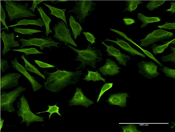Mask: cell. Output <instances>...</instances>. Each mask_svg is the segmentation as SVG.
Returning <instances> with one entry per match:
<instances>
[{
	"label": "cell",
	"instance_id": "6da1fadb",
	"mask_svg": "<svg viewBox=\"0 0 175 132\" xmlns=\"http://www.w3.org/2000/svg\"><path fill=\"white\" fill-rule=\"evenodd\" d=\"M44 72L47 77L44 87L53 93L58 92L69 85H75L83 73L81 70L72 72L59 70L54 72Z\"/></svg>",
	"mask_w": 175,
	"mask_h": 132
},
{
	"label": "cell",
	"instance_id": "7a4b0ae2",
	"mask_svg": "<svg viewBox=\"0 0 175 132\" xmlns=\"http://www.w3.org/2000/svg\"><path fill=\"white\" fill-rule=\"evenodd\" d=\"M65 45L75 51L78 55L74 60L81 62V64L76 70L80 68H84L86 65L91 66L95 69L97 63L100 62L102 59V55L101 51L91 46L90 44L86 49L79 50L67 44Z\"/></svg>",
	"mask_w": 175,
	"mask_h": 132
},
{
	"label": "cell",
	"instance_id": "3957f363",
	"mask_svg": "<svg viewBox=\"0 0 175 132\" xmlns=\"http://www.w3.org/2000/svg\"><path fill=\"white\" fill-rule=\"evenodd\" d=\"M4 1L5 4L4 6L7 11L10 21L14 19L36 16L29 8L27 3L23 4L20 1L4 0Z\"/></svg>",
	"mask_w": 175,
	"mask_h": 132
},
{
	"label": "cell",
	"instance_id": "277c9868",
	"mask_svg": "<svg viewBox=\"0 0 175 132\" xmlns=\"http://www.w3.org/2000/svg\"><path fill=\"white\" fill-rule=\"evenodd\" d=\"M17 107L18 109L17 111V114L22 118L21 122L25 123L27 126H30L34 122L44 121L43 117L37 116L32 112L28 101L24 96L20 98V102L18 103Z\"/></svg>",
	"mask_w": 175,
	"mask_h": 132
},
{
	"label": "cell",
	"instance_id": "5b68a950",
	"mask_svg": "<svg viewBox=\"0 0 175 132\" xmlns=\"http://www.w3.org/2000/svg\"><path fill=\"white\" fill-rule=\"evenodd\" d=\"M96 4L92 0H76L72 9L68 12H72L80 23L84 22L86 16L95 10Z\"/></svg>",
	"mask_w": 175,
	"mask_h": 132
},
{
	"label": "cell",
	"instance_id": "8992f818",
	"mask_svg": "<svg viewBox=\"0 0 175 132\" xmlns=\"http://www.w3.org/2000/svg\"><path fill=\"white\" fill-rule=\"evenodd\" d=\"M26 90L25 88L19 86L14 90L8 93L3 91L0 95V109L10 112L15 110L13 107V103L20 94Z\"/></svg>",
	"mask_w": 175,
	"mask_h": 132
},
{
	"label": "cell",
	"instance_id": "52a82bcc",
	"mask_svg": "<svg viewBox=\"0 0 175 132\" xmlns=\"http://www.w3.org/2000/svg\"><path fill=\"white\" fill-rule=\"evenodd\" d=\"M20 41L22 42L20 48L24 47L34 45L39 47L40 49L43 50L44 48H50L51 46H55L58 48L59 43L54 41L50 37L49 38H29L26 39H21Z\"/></svg>",
	"mask_w": 175,
	"mask_h": 132
},
{
	"label": "cell",
	"instance_id": "ba28073f",
	"mask_svg": "<svg viewBox=\"0 0 175 132\" xmlns=\"http://www.w3.org/2000/svg\"><path fill=\"white\" fill-rule=\"evenodd\" d=\"M53 29L55 32L53 36L54 38L60 41L77 46L71 37L70 30L67 28L63 22L61 20L58 21L55 25Z\"/></svg>",
	"mask_w": 175,
	"mask_h": 132
},
{
	"label": "cell",
	"instance_id": "9c48e42d",
	"mask_svg": "<svg viewBox=\"0 0 175 132\" xmlns=\"http://www.w3.org/2000/svg\"><path fill=\"white\" fill-rule=\"evenodd\" d=\"M173 36V34L172 32L162 29L156 30L147 35L144 39L139 40L140 46H147L157 41L170 38Z\"/></svg>",
	"mask_w": 175,
	"mask_h": 132
},
{
	"label": "cell",
	"instance_id": "30bf717a",
	"mask_svg": "<svg viewBox=\"0 0 175 132\" xmlns=\"http://www.w3.org/2000/svg\"><path fill=\"white\" fill-rule=\"evenodd\" d=\"M137 66L139 73L148 79L156 77L160 74L157 71L158 66L152 62L142 61L139 62Z\"/></svg>",
	"mask_w": 175,
	"mask_h": 132
},
{
	"label": "cell",
	"instance_id": "8fae6325",
	"mask_svg": "<svg viewBox=\"0 0 175 132\" xmlns=\"http://www.w3.org/2000/svg\"><path fill=\"white\" fill-rule=\"evenodd\" d=\"M21 74L17 73H9L1 76L0 80L1 90L11 88L17 86L19 84V79Z\"/></svg>",
	"mask_w": 175,
	"mask_h": 132
},
{
	"label": "cell",
	"instance_id": "7c38bea8",
	"mask_svg": "<svg viewBox=\"0 0 175 132\" xmlns=\"http://www.w3.org/2000/svg\"><path fill=\"white\" fill-rule=\"evenodd\" d=\"M94 103L93 101L88 98L83 94L80 88H76V92L72 98L69 101V106L81 105L88 108Z\"/></svg>",
	"mask_w": 175,
	"mask_h": 132
},
{
	"label": "cell",
	"instance_id": "4fadbf2b",
	"mask_svg": "<svg viewBox=\"0 0 175 132\" xmlns=\"http://www.w3.org/2000/svg\"><path fill=\"white\" fill-rule=\"evenodd\" d=\"M11 62L12 67L22 74L28 80L34 91H37L41 88L42 86L36 81L34 77L28 73L23 66L18 63L17 57H15Z\"/></svg>",
	"mask_w": 175,
	"mask_h": 132
},
{
	"label": "cell",
	"instance_id": "5bb4252c",
	"mask_svg": "<svg viewBox=\"0 0 175 132\" xmlns=\"http://www.w3.org/2000/svg\"><path fill=\"white\" fill-rule=\"evenodd\" d=\"M101 43L106 47L107 49L105 51L107 52L108 55L115 57L119 65L125 66L127 62L131 59L130 56L122 53L120 49L115 48L113 45L108 46L103 41Z\"/></svg>",
	"mask_w": 175,
	"mask_h": 132
},
{
	"label": "cell",
	"instance_id": "9a60e30c",
	"mask_svg": "<svg viewBox=\"0 0 175 132\" xmlns=\"http://www.w3.org/2000/svg\"><path fill=\"white\" fill-rule=\"evenodd\" d=\"M0 37L2 39L4 45L2 51L3 55H4L11 48L14 47H18L20 46L18 42L14 40L13 33L7 34L3 31L1 33Z\"/></svg>",
	"mask_w": 175,
	"mask_h": 132
},
{
	"label": "cell",
	"instance_id": "2e32d148",
	"mask_svg": "<svg viewBox=\"0 0 175 132\" xmlns=\"http://www.w3.org/2000/svg\"><path fill=\"white\" fill-rule=\"evenodd\" d=\"M119 67L115 61L107 58L106 63L99 69V71L104 76H113L119 73Z\"/></svg>",
	"mask_w": 175,
	"mask_h": 132
},
{
	"label": "cell",
	"instance_id": "e0dca14e",
	"mask_svg": "<svg viewBox=\"0 0 175 132\" xmlns=\"http://www.w3.org/2000/svg\"><path fill=\"white\" fill-rule=\"evenodd\" d=\"M128 97V94L126 93L112 94L107 100V102L111 105L125 107L126 106V98Z\"/></svg>",
	"mask_w": 175,
	"mask_h": 132
},
{
	"label": "cell",
	"instance_id": "ac0fdd59",
	"mask_svg": "<svg viewBox=\"0 0 175 132\" xmlns=\"http://www.w3.org/2000/svg\"><path fill=\"white\" fill-rule=\"evenodd\" d=\"M116 39L117 40L115 41L107 38L104 41L114 42L119 46L122 49L128 52L133 56L134 55H138L144 58H145V56L144 55L133 48L128 43L123 39H119L118 38Z\"/></svg>",
	"mask_w": 175,
	"mask_h": 132
},
{
	"label": "cell",
	"instance_id": "d6986e66",
	"mask_svg": "<svg viewBox=\"0 0 175 132\" xmlns=\"http://www.w3.org/2000/svg\"><path fill=\"white\" fill-rule=\"evenodd\" d=\"M43 4H44L50 8L51 11L50 14L54 15L57 18L62 19L66 25V26L68 27L65 15V13L66 10V9H59L51 6L46 3Z\"/></svg>",
	"mask_w": 175,
	"mask_h": 132
},
{
	"label": "cell",
	"instance_id": "ffe728a7",
	"mask_svg": "<svg viewBox=\"0 0 175 132\" xmlns=\"http://www.w3.org/2000/svg\"><path fill=\"white\" fill-rule=\"evenodd\" d=\"M69 21L74 39H76L77 37L80 35L82 30V27L79 23L75 21L72 15L70 16Z\"/></svg>",
	"mask_w": 175,
	"mask_h": 132
},
{
	"label": "cell",
	"instance_id": "44dd1931",
	"mask_svg": "<svg viewBox=\"0 0 175 132\" xmlns=\"http://www.w3.org/2000/svg\"><path fill=\"white\" fill-rule=\"evenodd\" d=\"M109 29L111 31L113 32L116 33L120 35V36H122L124 38H125L126 39L128 40L129 41L131 42L132 43L134 44L135 45L137 46L139 48H140L149 57L153 59V60L156 61L160 65V66L161 67L162 66V65L161 64L160 62H159L154 57V56L150 53L148 51H147L144 50V49L142 48H141L139 46H138L134 42H133L132 40L130 39L129 38H128L127 37L126 35L123 33V32L119 31L116 29L110 28Z\"/></svg>",
	"mask_w": 175,
	"mask_h": 132
},
{
	"label": "cell",
	"instance_id": "7402d4cb",
	"mask_svg": "<svg viewBox=\"0 0 175 132\" xmlns=\"http://www.w3.org/2000/svg\"><path fill=\"white\" fill-rule=\"evenodd\" d=\"M17 23L16 24L10 26L8 27L22 25H34L41 27L45 26L43 20L40 18L35 20L23 19L17 21Z\"/></svg>",
	"mask_w": 175,
	"mask_h": 132
},
{
	"label": "cell",
	"instance_id": "603a6c76",
	"mask_svg": "<svg viewBox=\"0 0 175 132\" xmlns=\"http://www.w3.org/2000/svg\"><path fill=\"white\" fill-rule=\"evenodd\" d=\"M137 16L139 20L143 22L142 25L140 27V28L146 26L149 23L159 22L161 20L158 17H147L140 13H138Z\"/></svg>",
	"mask_w": 175,
	"mask_h": 132
},
{
	"label": "cell",
	"instance_id": "cb8c5ba5",
	"mask_svg": "<svg viewBox=\"0 0 175 132\" xmlns=\"http://www.w3.org/2000/svg\"><path fill=\"white\" fill-rule=\"evenodd\" d=\"M37 10L39 12L40 15L44 23L46 28V34L47 37L50 33L52 32L50 29L49 26L50 23L52 21L51 19L46 15L43 11L41 7H40L37 8Z\"/></svg>",
	"mask_w": 175,
	"mask_h": 132
},
{
	"label": "cell",
	"instance_id": "d4e9b609",
	"mask_svg": "<svg viewBox=\"0 0 175 132\" xmlns=\"http://www.w3.org/2000/svg\"><path fill=\"white\" fill-rule=\"evenodd\" d=\"M88 74L85 76L84 78L83 79L84 80L88 81H92L94 82L102 81L105 82V79L102 78L100 74L98 73V71L96 72H93L88 70Z\"/></svg>",
	"mask_w": 175,
	"mask_h": 132
},
{
	"label": "cell",
	"instance_id": "484cf974",
	"mask_svg": "<svg viewBox=\"0 0 175 132\" xmlns=\"http://www.w3.org/2000/svg\"><path fill=\"white\" fill-rule=\"evenodd\" d=\"M21 58L24 60L25 63V69L32 72L35 73L44 79H46L45 76L41 73L34 65L31 64L24 58V55H22Z\"/></svg>",
	"mask_w": 175,
	"mask_h": 132
},
{
	"label": "cell",
	"instance_id": "4316f807",
	"mask_svg": "<svg viewBox=\"0 0 175 132\" xmlns=\"http://www.w3.org/2000/svg\"><path fill=\"white\" fill-rule=\"evenodd\" d=\"M126 7L124 8L123 12L126 11L132 12L137 7L138 4L144 3L142 1L127 0L125 1Z\"/></svg>",
	"mask_w": 175,
	"mask_h": 132
},
{
	"label": "cell",
	"instance_id": "83f0119b",
	"mask_svg": "<svg viewBox=\"0 0 175 132\" xmlns=\"http://www.w3.org/2000/svg\"><path fill=\"white\" fill-rule=\"evenodd\" d=\"M172 40L161 45H158L155 44H153L152 48L153 54L156 55L158 53L163 52L164 50L168 47L169 44L171 42Z\"/></svg>",
	"mask_w": 175,
	"mask_h": 132
},
{
	"label": "cell",
	"instance_id": "f1b7e54d",
	"mask_svg": "<svg viewBox=\"0 0 175 132\" xmlns=\"http://www.w3.org/2000/svg\"><path fill=\"white\" fill-rule=\"evenodd\" d=\"M164 0H151L147 4L146 8L150 11H152L163 4Z\"/></svg>",
	"mask_w": 175,
	"mask_h": 132
},
{
	"label": "cell",
	"instance_id": "f546056e",
	"mask_svg": "<svg viewBox=\"0 0 175 132\" xmlns=\"http://www.w3.org/2000/svg\"><path fill=\"white\" fill-rule=\"evenodd\" d=\"M13 30L15 32L22 34H28L30 35H32L33 33L43 32L42 31L39 30L32 29H20L16 27L14 28Z\"/></svg>",
	"mask_w": 175,
	"mask_h": 132
},
{
	"label": "cell",
	"instance_id": "4dcf8cb0",
	"mask_svg": "<svg viewBox=\"0 0 175 132\" xmlns=\"http://www.w3.org/2000/svg\"><path fill=\"white\" fill-rule=\"evenodd\" d=\"M12 51H17L24 53L25 55H28L29 54H44L43 53L38 51L36 48H22L19 49H14Z\"/></svg>",
	"mask_w": 175,
	"mask_h": 132
},
{
	"label": "cell",
	"instance_id": "1f68e13d",
	"mask_svg": "<svg viewBox=\"0 0 175 132\" xmlns=\"http://www.w3.org/2000/svg\"><path fill=\"white\" fill-rule=\"evenodd\" d=\"M57 103L55 105L53 106L48 105L47 106L48 107V109L47 110L44 112H38L36 113V114H40L44 112H48L50 114L49 116V120L50 119L51 116L52 114L54 113H57L60 116H62V115H61L59 112V108L57 106Z\"/></svg>",
	"mask_w": 175,
	"mask_h": 132
},
{
	"label": "cell",
	"instance_id": "d6a6232c",
	"mask_svg": "<svg viewBox=\"0 0 175 132\" xmlns=\"http://www.w3.org/2000/svg\"><path fill=\"white\" fill-rule=\"evenodd\" d=\"M170 48L172 51V53L166 56H164L161 58L163 62L171 61L175 62V48L171 46Z\"/></svg>",
	"mask_w": 175,
	"mask_h": 132
},
{
	"label": "cell",
	"instance_id": "836d02e7",
	"mask_svg": "<svg viewBox=\"0 0 175 132\" xmlns=\"http://www.w3.org/2000/svg\"><path fill=\"white\" fill-rule=\"evenodd\" d=\"M121 128L123 132H141L137 129L136 126L135 125L133 124H130L126 126H122Z\"/></svg>",
	"mask_w": 175,
	"mask_h": 132
},
{
	"label": "cell",
	"instance_id": "e575fe53",
	"mask_svg": "<svg viewBox=\"0 0 175 132\" xmlns=\"http://www.w3.org/2000/svg\"><path fill=\"white\" fill-rule=\"evenodd\" d=\"M162 71L166 76L175 79V70L164 67L162 69Z\"/></svg>",
	"mask_w": 175,
	"mask_h": 132
},
{
	"label": "cell",
	"instance_id": "d590c367",
	"mask_svg": "<svg viewBox=\"0 0 175 132\" xmlns=\"http://www.w3.org/2000/svg\"><path fill=\"white\" fill-rule=\"evenodd\" d=\"M113 84V83H106L104 85L99 95L97 102L99 101L100 98L105 92L112 88Z\"/></svg>",
	"mask_w": 175,
	"mask_h": 132
},
{
	"label": "cell",
	"instance_id": "8d00e7d4",
	"mask_svg": "<svg viewBox=\"0 0 175 132\" xmlns=\"http://www.w3.org/2000/svg\"><path fill=\"white\" fill-rule=\"evenodd\" d=\"M1 7V22L2 24L3 25L5 26V27L4 28H6L8 31L9 30L8 29V27L6 24L5 22L6 19V15L5 12L3 8L1 5L0 6Z\"/></svg>",
	"mask_w": 175,
	"mask_h": 132
},
{
	"label": "cell",
	"instance_id": "74e56055",
	"mask_svg": "<svg viewBox=\"0 0 175 132\" xmlns=\"http://www.w3.org/2000/svg\"><path fill=\"white\" fill-rule=\"evenodd\" d=\"M82 33L85 35L87 40L92 45L95 43V40L96 38L93 35L88 32H83Z\"/></svg>",
	"mask_w": 175,
	"mask_h": 132
},
{
	"label": "cell",
	"instance_id": "f35d334b",
	"mask_svg": "<svg viewBox=\"0 0 175 132\" xmlns=\"http://www.w3.org/2000/svg\"><path fill=\"white\" fill-rule=\"evenodd\" d=\"M158 27L160 28H164L169 29H175V23H169L166 22L163 25L158 26Z\"/></svg>",
	"mask_w": 175,
	"mask_h": 132
},
{
	"label": "cell",
	"instance_id": "ab89813d",
	"mask_svg": "<svg viewBox=\"0 0 175 132\" xmlns=\"http://www.w3.org/2000/svg\"><path fill=\"white\" fill-rule=\"evenodd\" d=\"M8 61L7 60L1 59L0 61V69L1 71L4 72L8 67Z\"/></svg>",
	"mask_w": 175,
	"mask_h": 132
},
{
	"label": "cell",
	"instance_id": "60d3db41",
	"mask_svg": "<svg viewBox=\"0 0 175 132\" xmlns=\"http://www.w3.org/2000/svg\"><path fill=\"white\" fill-rule=\"evenodd\" d=\"M34 61L40 67L42 68L54 67H55L54 65L49 64L38 60H34Z\"/></svg>",
	"mask_w": 175,
	"mask_h": 132
},
{
	"label": "cell",
	"instance_id": "b9f144b4",
	"mask_svg": "<svg viewBox=\"0 0 175 132\" xmlns=\"http://www.w3.org/2000/svg\"><path fill=\"white\" fill-rule=\"evenodd\" d=\"M123 20L126 25H130L136 22L134 20L130 18H124Z\"/></svg>",
	"mask_w": 175,
	"mask_h": 132
},
{
	"label": "cell",
	"instance_id": "7bdbcfd3",
	"mask_svg": "<svg viewBox=\"0 0 175 132\" xmlns=\"http://www.w3.org/2000/svg\"><path fill=\"white\" fill-rule=\"evenodd\" d=\"M45 1L43 0H34L32 6L30 8V10L34 12V9L38 4Z\"/></svg>",
	"mask_w": 175,
	"mask_h": 132
},
{
	"label": "cell",
	"instance_id": "ee69618b",
	"mask_svg": "<svg viewBox=\"0 0 175 132\" xmlns=\"http://www.w3.org/2000/svg\"><path fill=\"white\" fill-rule=\"evenodd\" d=\"M171 7L169 9L165 10L166 11H170L172 13L171 15L175 13V1L170 2Z\"/></svg>",
	"mask_w": 175,
	"mask_h": 132
},
{
	"label": "cell",
	"instance_id": "f6af8a7d",
	"mask_svg": "<svg viewBox=\"0 0 175 132\" xmlns=\"http://www.w3.org/2000/svg\"><path fill=\"white\" fill-rule=\"evenodd\" d=\"M4 120L2 119L1 118L0 120V129H1L3 126V124L4 122Z\"/></svg>",
	"mask_w": 175,
	"mask_h": 132
},
{
	"label": "cell",
	"instance_id": "bcb514c9",
	"mask_svg": "<svg viewBox=\"0 0 175 132\" xmlns=\"http://www.w3.org/2000/svg\"><path fill=\"white\" fill-rule=\"evenodd\" d=\"M175 39H173L171 42L170 43L172 44L175 45Z\"/></svg>",
	"mask_w": 175,
	"mask_h": 132
},
{
	"label": "cell",
	"instance_id": "7dc6e473",
	"mask_svg": "<svg viewBox=\"0 0 175 132\" xmlns=\"http://www.w3.org/2000/svg\"><path fill=\"white\" fill-rule=\"evenodd\" d=\"M66 1H58L57 2L55 3L56 4V3L58 2H59Z\"/></svg>",
	"mask_w": 175,
	"mask_h": 132
}]
</instances>
